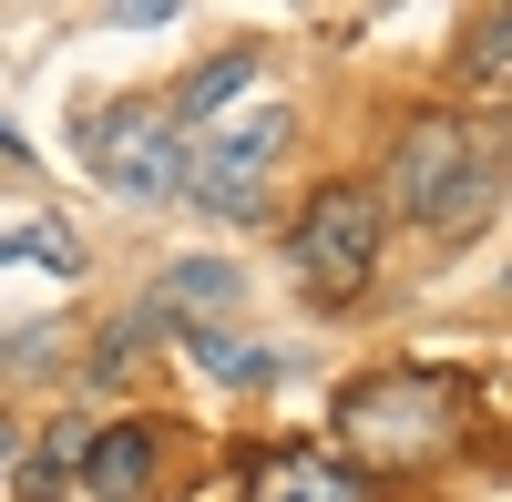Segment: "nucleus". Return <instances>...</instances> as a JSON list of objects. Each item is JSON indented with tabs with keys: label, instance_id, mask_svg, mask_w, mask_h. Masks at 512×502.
Segmentation results:
<instances>
[{
	"label": "nucleus",
	"instance_id": "f257e3e1",
	"mask_svg": "<svg viewBox=\"0 0 512 502\" xmlns=\"http://www.w3.org/2000/svg\"><path fill=\"white\" fill-rule=\"evenodd\" d=\"M338 431L359 462H441L461 441V380L451 369H369L338 390Z\"/></svg>",
	"mask_w": 512,
	"mask_h": 502
},
{
	"label": "nucleus",
	"instance_id": "f03ea898",
	"mask_svg": "<svg viewBox=\"0 0 512 502\" xmlns=\"http://www.w3.org/2000/svg\"><path fill=\"white\" fill-rule=\"evenodd\" d=\"M379 205H400V216H420V226L482 216V205H492V154H482V134H472V123H451V113H420L410 134H400V154H390V195H379Z\"/></svg>",
	"mask_w": 512,
	"mask_h": 502
},
{
	"label": "nucleus",
	"instance_id": "7ed1b4c3",
	"mask_svg": "<svg viewBox=\"0 0 512 502\" xmlns=\"http://www.w3.org/2000/svg\"><path fill=\"white\" fill-rule=\"evenodd\" d=\"M379 236H390V205H379V185H318L308 205H297V236L287 257L297 277H308V298H359L369 267H379Z\"/></svg>",
	"mask_w": 512,
	"mask_h": 502
},
{
	"label": "nucleus",
	"instance_id": "20e7f679",
	"mask_svg": "<svg viewBox=\"0 0 512 502\" xmlns=\"http://www.w3.org/2000/svg\"><path fill=\"white\" fill-rule=\"evenodd\" d=\"M277 154H287V113L277 103H246V113H216L205 134L185 144V195L205 205V216H256L267 205V175H277Z\"/></svg>",
	"mask_w": 512,
	"mask_h": 502
},
{
	"label": "nucleus",
	"instance_id": "39448f33",
	"mask_svg": "<svg viewBox=\"0 0 512 502\" xmlns=\"http://www.w3.org/2000/svg\"><path fill=\"white\" fill-rule=\"evenodd\" d=\"M82 164H93L123 205H164V195H185V123L164 103H113V113H93V134H82Z\"/></svg>",
	"mask_w": 512,
	"mask_h": 502
},
{
	"label": "nucleus",
	"instance_id": "423d86ee",
	"mask_svg": "<svg viewBox=\"0 0 512 502\" xmlns=\"http://www.w3.org/2000/svg\"><path fill=\"white\" fill-rule=\"evenodd\" d=\"M246 298V277L226 267V257H175L154 277V318H185V328H205V318H226Z\"/></svg>",
	"mask_w": 512,
	"mask_h": 502
},
{
	"label": "nucleus",
	"instance_id": "0eeeda50",
	"mask_svg": "<svg viewBox=\"0 0 512 502\" xmlns=\"http://www.w3.org/2000/svg\"><path fill=\"white\" fill-rule=\"evenodd\" d=\"M154 451H164V441H154L144 421H123V431H103V441H82V462H72V472L93 482L103 502H134V492L154 482Z\"/></svg>",
	"mask_w": 512,
	"mask_h": 502
},
{
	"label": "nucleus",
	"instance_id": "6e6552de",
	"mask_svg": "<svg viewBox=\"0 0 512 502\" xmlns=\"http://www.w3.org/2000/svg\"><path fill=\"white\" fill-rule=\"evenodd\" d=\"M256 502H369V482L349 462H328V451H277L256 472Z\"/></svg>",
	"mask_w": 512,
	"mask_h": 502
},
{
	"label": "nucleus",
	"instance_id": "1a4fd4ad",
	"mask_svg": "<svg viewBox=\"0 0 512 502\" xmlns=\"http://www.w3.org/2000/svg\"><path fill=\"white\" fill-rule=\"evenodd\" d=\"M195 339V369H216L226 390H267L277 380V349H246V339H216V328H185Z\"/></svg>",
	"mask_w": 512,
	"mask_h": 502
},
{
	"label": "nucleus",
	"instance_id": "9d476101",
	"mask_svg": "<svg viewBox=\"0 0 512 502\" xmlns=\"http://www.w3.org/2000/svg\"><path fill=\"white\" fill-rule=\"evenodd\" d=\"M246 82H256V52H226V62H205V72L185 82V123H216V113L246 93Z\"/></svg>",
	"mask_w": 512,
	"mask_h": 502
},
{
	"label": "nucleus",
	"instance_id": "9b49d317",
	"mask_svg": "<svg viewBox=\"0 0 512 502\" xmlns=\"http://www.w3.org/2000/svg\"><path fill=\"white\" fill-rule=\"evenodd\" d=\"M472 82H502V11L472 31Z\"/></svg>",
	"mask_w": 512,
	"mask_h": 502
},
{
	"label": "nucleus",
	"instance_id": "f8f14e48",
	"mask_svg": "<svg viewBox=\"0 0 512 502\" xmlns=\"http://www.w3.org/2000/svg\"><path fill=\"white\" fill-rule=\"evenodd\" d=\"M0 359H52V339H0Z\"/></svg>",
	"mask_w": 512,
	"mask_h": 502
},
{
	"label": "nucleus",
	"instance_id": "ddd939ff",
	"mask_svg": "<svg viewBox=\"0 0 512 502\" xmlns=\"http://www.w3.org/2000/svg\"><path fill=\"white\" fill-rule=\"evenodd\" d=\"M0 472H11V431H0Z\"/></svg>",
	"mask_w": 512,
	"mask_h": 502
},
{
	"label": "nucleus",
	"instance_id": "4468645a",
	"mask_svg": "<svg viewBox=\"0 0 512 502\" xmlns=\"http://www.w3.org/2000/svg\"><path fill=\"white\" fill-rule=\"evenodd\" d=\"M0 257H21V246H11V236H0Z\"/></svg>",
	"mask_w": 512,
	"mask_h": 502
},
{
	"label": "nucleus",
	"instance_id": "2eb2a0df",
	"mask_svg": "<svg viewBox=\"0 0 512 502\" xmlns=\"http://www.w3.org/2000/svg\"><path fill=\"white\" fill-rule=\"evenodd\" d=\"M0 144H11V134H0Z\"/></svg>",
	"mask_w": 512,
	"mask_h": 502
}]
</instances>
